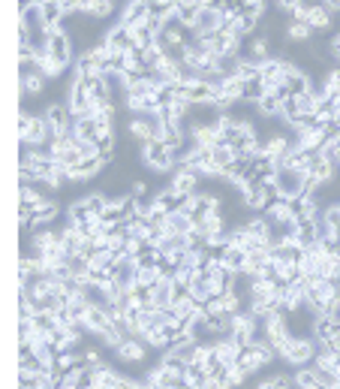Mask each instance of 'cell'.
Returning a JSON list of instances; mask_svg holds the SVG:
<instances>
[{
	"label": "cell",
	"mask_w": 340,
	"mask_h": 389,
	"mask_svg": "<svg viewBox=\"0 0 340 389\" xmlns=\"http://www.w3.org/2000/svg\"><path fill=\"white\" fill-rule=\"evenodd\" d=\"M280 356L286 359L289 365H313L316 359V338H289V341L280 347Z\"/></svg>",
	"instance_id": "6da1fadb"
},
{
	"label": "cell",
	"mask_w": 340,
	"mask_h": 389,
	"mask_svg": "<svg viewBox=\"0 0 340 389\" xmlns=\"http://www.w3.org/2000/svg\"><path fill=\"white\" fill-rule=\"evenodd\" d=\"M274 184L280 191V199H295V196H304V184H307V172L295 166H280L274 172Z\"/></svg>",
	"instance_id": "7a4b0ae2"
},
{
	"label": "cell",
	"mask_w": 340,
	"mask_h": 389,
	"mask_svg": "<svg viewBox=\"0 0 340 389\" xmlns=\"http://www.w3.org/2000/svg\"><path fill=\"white\" fill-rule=\"evenodd\" d=\"M142 157H145V163L154 169V172H169V169L175 166L178 161V151L175 148H169L166 142H148L142 148Z\"/></svg>",
	"instance_id": "3957f363"
},
{
	"label": "cell",
	"mask_w": 340,
	"mask_h": 389,
	"mask_svg": "<svg viewBox=\"0 0 340 389\" xmlns=\"http://www.w3.org/2000/svg\"><path fill=\"white\" fill-rule=\"evenodd\" d=\"M223 27H226V15L220 13L217 6H202V13H199V18L193 22L190 31H193L199 39H208V36H217Z\"/></svg>",
	"instance_id": "277c9868"
},
{
	"label": "cell",
	"mask_w": 340,
	"mask_h": 389,
	"mask_svg": "<svg viewBox=\"0 0 340 389\" xmlns=\"http://www.w3.org/2000/svg\"><path fill=\"white\" fill-rule=\"evenodd\" d=\"M45 48H48V55H52L64 69L69 67V61H73V43H69V36L61 31V27L48 34V46Z\"/></svg>",
	"instance_id": "5b68a950"
},
{
	"label": "cell",
	"mask_w": 340,
	"mask_h": 389,
	"mask_svg": "<svg viewBox=\"0 0 340 389\" xmlns=\"http://www.w3.org/2000/svg\"><path fill=\"white\" fill-rule=\"evenodd\" d=\"M145 381H151L157 389H181L187 383V374L181 371H169L166 365H157L154 371H148Z\"/></svg>",
	"instance_id": "8992f818"
},
{
	"label": "cell",
	"mask_w": 340,
	"mask_h": 389,
	"mask_svg": "<svg viewBox=\"0 0 340 389\" xmlns=\"http://www.w3.org/2000/svg\"><path fill=\"white\" fill-rule=\"evenodd\" d=\"M316 217L298 221V226H295V242H298V247H302V251H310V247H316L319 242H323V238H319V221H316Z\"/></svg>",
	"instance_id": "52a82bcc"
},
{
	"label": "cell",
	"mask_w": 340,
	"mask_h": 389,
	"mask_svg": "<svg viewBox=\"0 0 340 389\" xmlns=\"http://www.w3.org/2000/svg\"><path fill=\"white\" fill-rule=\"evenodd\" d=\"M286 61H277V57H268V61H262V82L268 91H277L280 85H283L286 79Z\"/></svg>",
	"instance_id": "ba28073f"
},
{
	"label": "cell",
	"mask_w": 340,
	"mask_h": 389,
	"mask_svg": "<svg viewBox=\"0 0 340 389\" xmlns=\"http://www.w3.org/2000/svg\"><path fill=\"white\" fill-rule=\"evenodd\" d=\"M265 221L271 224V226L295 224V214H292V205H289V199H274V203L265 208Z\"/></svg>",
	"instance_id": "9c48e42d"
},
{
	"label": "cell",
	"mask_w": 340,
	"mask_h": 389,
	"mask_svg": "<svg viewBox=\"0 0 340 389\" xmlns=\"http://www.w3.org/2000/svg\"><path fill=\"white\" fill-rule=\"evenodd\" d=\"M106 46L112 48L115 55H124V52H129V48H136V46H133V34H129L127 25L112 27V31L106 34Z\"/></svg>",
	"instance_id": "30bf717a"
},
{
	"label": "cell",
	"mask_w": 340,
	"mask_h": 389,
	"mask_svg": "<svg viewBox=\"0 0 340 389\" xmlns=\"http://www.w3.org/2000/svg\"><path fill=\"white\" fill-rule=\"evenodd\" d=\"M172 187L178 193H184V196H193L196 193V187H199V172L196 169H187L178 163V172L172 175Z\"/></svg>",
	"instance_id": "8fae6325"
},
{
	"label": "cell",
	"mask_w": 340,
	"mask_h": 389,
	"mask_svg": "<svg viewBox=\"0 0 340 389\" xmlns=\"http://www.w3.org/2000/svg\"><path fill=\"white\" fill-rule=\"evenodd\" d=\"M85 329L87 332H94V335H99V332H106L108 326H112L115 320H112V314L106 311V308H99V305H91V311L85 314Z\"/></svg>",
	"instance_id": "7c38bea8"
},
{
	"label": "cell",
	"mask_w": 340,
	"mask_h": 389,
	"mask_svg": "<svg viewBox=\"0 0 340 389\" xmlns=\"http://www.w3.org/2000/svg\"><path fill=\"white\" fill-rule=\"evenodd\" d=\"M283 88H286V94H289V97H298V94L310 91V79L304 76V69H298V67H292V64H289V67H286Z\"/></svg>",
	"instance_id": "4fadbf2b"
},
{
	"label": "cell",
	"mask_w": 340,
	"mask_h": 389,
	"mask_svg": "<svg viewBox=\"0 0 340 389\" xmlns=\"http://www.w3.org/2000/svg\"><path fill=\"white\" fill-rule=\"evenodd\" d=\"M302 257H304V251L298 247V242L271 245V259H274V263H295V266H302Z\"/></svg>",
	"instance_id": "5bb4252c"
},
{
	"label": "cell",
	"mask_w": 340,
	"mask_h": 389,
	"mask_svg": "<svg viewBox=\"0 0 340 389\" xmlns=\"http://www.w3.org/2000/svg\"><path fill=\"white\" fill-rule=\"evenodd\" d=\"M127 130H129V136H133V139H139V142H142V145L154 142V127H151V115H136L133 121L127 124Z\"/></svg>",
	"instance_id": "9a60e30c"
},
{
	"label": "cell",
	"mask_w": 340,
	"mask_h": 389,
	"mask_svg": "<svg viewBox=\"0 0 340 389\" xmlns=\"http://www.w3.org/2000/svg\"><path fill=\"white\" fill-rule=\"evenodd\" d=\"M118 356L124 359V362H142L145 353H148V344L142 341V338H129V341H124L121 347L115 350Z\"/></svg>",
	"instance_id": "2e32d148"
},
{
	"label": "cell",
	"mask_w": 340,
	"mask_h": 389,
	"mask_svg": "<svg viewBox=\"0 0 340 389\" xmlns=\"http://www.w3.org/2000/svg\"><path fill=\"white\" fill-rule=\"evenodd\" d=\"M214 350H217V356L223 359L229 368H232L238 362V356H241V344H238L232 335H226V338H220V341L214 344Z\"/></svg>",
	"instance_id": "e0dca14e"
},
{
	"label": "cell",
	"mask_w": 340,
	"mask_h": 389,
	"mask_svg": "<svg viewBox=\"0 0 340 389\" xmlns=\"http://www.w3.org/2000/svg\"><path fill=\"white\" fill-rule=\"evenodd\" d=\"M43 115H45V121H48V124H55L57 130H66L69 124H73V112H69V106H66V103H52Z\"/></svg>",
	"instance_id": "ac0fdd59"
},
{
	"label": "cell",
	"mask_w": 340,
	"mask_h": 389,
	"mask_svg": "<svg viewBox=\"0 0 340 389\" xmlns=\"http://www.w3.org/2000/svg\"><path fill=\"white\" fill-rule=\"evenodd\" d=\"M223 266L232 268V272H247V251L244 247H235V245H226L223 247Z\"/></svg>",
	"instance_id": "d6986e66"
},
{
	"label": "cell",
	"mask_w": 340,
	"mask_h": 389,
	"mask_svg": "<svg viewBox=\"0 0 340 389\" xmlns=\"http://www.w3.org/2000/svg\"><path fill=\"white\" fill-rule=\"evenodd\" d=\"M39 9H43V18H45V25L52 27V31H57V25L64 22V6H61V0H43L39 4Z\"/></svg>",
	"instance_id": "ffe728a7"
},
{
	"label": "cell",
	"mask_w": 340,
	"mask_h": 389,
	"mask_svg": "<svg viewBox=\"0 0 340 389\" xmlns=\"http://www.w3.org/2000/svg\"><path fill=\"white\" fill-rule=\"evenodd\" d=\"M94 386L118 389V386H121V374H118L115 368H108V365H99V368H94Z\"/></svg>",
	"instance_id": "44dd1931"
},
{
	"label": "cell",
	"mask_w": 340,
	"mask_h": 389,
	"mask_svg": "<svg viewBox=\"0 0 340 389\" xmlns=\"http://www.w3.org/2000/svg\"><path fill=\"white\" fill-rule=\"evenodd\" d=\"M211 154H214V166L226 175L229 169H232V163H235V148H232V145H220V142H217V145L211 148Z\"/></svg>",
	"instance_id": "7402d4cb"
},
{
	"label": "cell",
	"mask_w": 340,
	"mask_h": 389,
	"mask_svg": "<svg viewBox=\"0 0 340 389\" xmlns=\"http://www.w3.org/2000/svg\"><path fill=\"white\" fill-rule=\"evenodd\" d=\"M211 381H214V377L208 374L205 365L190 362V368H187V383H190V386H196V389H211Z\"/></svg>",
	"instance_id": "603a6c76"
},
{
	"label": "cell",
	"mask_w": 340,
	"mask_h": 389,
	"mask_svg": "<svg viewBox=\"0 0 340 389\" xmlns=\"http://www.w3.org/2000/svg\"><path fill=\"white\" fill-rule=\"evenodd\" d=\"M307 25L313 27V31H325V27L332 25V9H328V6H310L307 9Z\"/></svg>",
	"instance_id": "cb8c5ba5"
},
{
	"label": "cell",
	"mask_w": 340,
	"mask_h": 389,
	"mask_svg": "<svg viewBox=\"0 0 340 389\" xmlns=\"http://www.w3.org/2000/svg\"><path fill=\"white\" fill-rule=\"evenodd\" d=\"M55 217H57V203H52V199H45L43 205H36V208H34V224H31V226L39 233V229H43V224L55 221Z\"/></svg>",
	"instance_id": "d4e9b609"
},
{
	"label": "cell",
	"mask_w": 340,
	"mask_h": 389,
	"mask_svg": "<svg viewBox=\"0 0 340 389\" xmlns=\"http://www.w3.org/2000/svg\"><path fill=\"white\" fill-rule=\"evenodd\" d=\"M115 0H85V9L82 13H87L91 18H108L115 13Z\"/></svg>",
	"instance_id": "484cf974"
},
{
	"label": "cell",
	"mask_w": 340,
	"mask_h": 389,
	"mask_svg": "<svg viewBox=\"0 0 340 389\" xmlns=\"http://www.w3.org/2000/svg\"><path fill=\"white\" fill-rule=\"evenodd\" d=\"M196 229H199V233H205V236H214V233H220V229H226L220 208H217V212H211V214H205L202 221H196Z\"/></svg>",
	"instance_id": "4316f807"
},
{
	"label": "cell",
	"mask_w": 340,
	"mask_h": 389,
	"mask_svg": "<svg viewBox=\"0 0 340 389\" xmlns=\"http://www.w3.org/2000/svg\"><path fill=\"white\" fill-rule=\"evenodd\" d=\"M235 76L241 79V82H253V79H262V64L250 61V57H241V61H238Z\"/></svg>",
	"instance_id": "83f0119b"
},
{
	"label": "cell",
	"mask_w": 340,
	"mask_h": 389,
	"mask_svg": "<svg viewBox=\"0 0 340 389\" xmlns=\"http://www.w3.org/2000/svg\"><path fill=\"white\" fill-rule=\"evenodd\" d=\"M256 109H259V112H262V115L274 118V115H280V112H283V100H280L274 91H268V94H265V97L256 103Z\"/></svg>",
	"instance_id": "f1b7e54d"
},
{
	"label": "cell",
	"mask_w": 340,
	"mask_h": 389,
	"mask_svg": "<svg viewBox=\"0 0 340 389\" xmlns=\"http://www.w3.org/2000/svg\"><path fill=\"white\" fill-rule=\"evenodd\" d=\"M18 79H22V97L39 94V91H43V85H45V76L39 73V69H34V73H27V76H18Z\"/></svg>",
	"instance_id": "f546056e"
},
{
	"label": "cell",
	"mask_w": 340,
	"mask_h": 389,
	"mask_svg": "<svg viewBox=\"0 0 340 389\" xmlns=\"http://www.w3.org/2000/svg\"><path fill=\"white\" fill-rule=\"evenodd\" d=\"M295 386H304V389L319 386L316 368H313V365H302V368H298V371H295Z\"/></svg>",
	"instance_id": "4dcf8cb0"
},
{
	"label": "cell",
	"mask_w": 340,
	"mask_h": 389,
	"mask_svg": "<svg viewBox=\"0 0 340 389\" xmlns=\"http://www.w3.org/2000/svg\"><path fill=\"white\" fill-rule=\"evenodd\" d=\"M323 157L332 166H337L340 169V133H334V136H328V142L323 145Z\"/></svg>",
	"instance_id": "1f68e13d"
},
{
	"label": "cell",
	"mask_w": 340,
	"mask_h": 389,
	"mask_svg": "<svg viewBox=\"0 0 340 389\" xmlns=\"http://www.w3.org/2000/svg\"><path fill=\"white\" fill-rule=\"evenodd\" d=\"M310 34H313V27L307 22H289V27H286V36L292 39V43H304V39H310Z\"/></svg>",
	"instance_id": "d6a6232c"
},
{
	"label": "cell",
	"mask_w": 340,
	"mask_h": 389,
	"mask_svg": "<svg viewBox=\"0 0 340 389\" xmlns=\"http://www.w3.org/2000/svg\"><path fill=\"white\" fill-rule=\"evenodd\" d=\"M99 338H103V344H106V347H112V350H118V347H121V344L127 341V335H124V332H121V329H118L115 323L108 326L106 332H99Z\"/></svg>",
	"instance_id": "836d02e7"
},
{
	"label": "cell",
	"mask_w": 340,
	"mask_h": 389,
	"mask_svg": "<svg viewBox=\"0 0 340 389\" xmlns=\"http://www.w3.org/2000/svg\"><path fill=\"white\" fill-rule=\"evenodd\" d=\"M268 94V88L262 79H253V82H244V100H253V103H259Z\"/></svg>",
	"instance_id": "e575fe53"
},
{
	"label": "cell",
	"mask_w": 340,
	"mask_h": 389,
	"mask_svg": "<svg viewBox=\"0 0 340 389\" xmlns=\"http://www.w3.org/2000/svg\"><path fill=\"white\" fill-rule=\"evenodd\" d=\"M106 203H108L106 193H91V196H85V205H87V212H91L94 217H99V214L106 212Z\"/></svg>",
	"instance_id": "d590c367"
},
{
	"label": "cell",
	"mask_w": 340,
	"mask_h": 389,
	"mask_svg": "<svg viewBox=\"0 0 340 389\" xmlns=\"http://www.w3.org/2000/svg\"><path fill=\"white\" fill-rule=\"evenodd\" d=\"M323 217H325V224L332 226V233H334V238L340 242V203L337 205H328L325 212H323Z\"/></svg>",
	"instance_id": "8d00e7d4"
},
{
	"label": "cell",
	"mask_w": 340,
	"mask_h": 389,
	"mask_svg": "<svg viewBox=\"0 0 340 389\" xmlns=\"http://www.w3.org/2000/svg\"><path fill=\"white\" fill-rule=\"evenodd\" d=\"M199 13H202V6H196V4H181V6H178V18H181L187 27H193Z\"/></svg>",
	"instance_id": "74e56055"
},
{
	"label": "cell",
	"mask_w": 340,
	"mask_h": 389,
	"mask_svg": "<svg viewBox=\"0 0 340 389\" xmlns=\"http://www.w3.org/2000/svg\"><path fill=\"white\" fill-rule=\"evenodd\" d=\"M160 266H154V268H139V281H136V287H154L157 281H160Z\"/></svg>",
	"instance_id": "f35d334b"
},
{
	"label": "cell",
	"mask_w": 340,
	"mask_h": 389,
	"mask_svg": "<svg viewBox=\"0 0 340 389\" xmlns=\"http://www.w3.org/2000/svg\"><path fill=\"white\" fill-rule=\"evenodd\" d=\"M45 199H48V196H43V193L36 191V187H31V184L22 187V203H24V205H34V208H36V205H43Z\"/></svg>",
	"instance_id": "ab89813d"
},
{
	"label": "cell",
	"mask_w": 340,
	"mask_h": 389,
	"mask_svg": "<svg viewBox=\"0 0 340 389\" xmlns=\"http://www.w3.org/2000/svg\"><path fill=\"white\" fill-rule=\"evenodd\" d=\"M268 43L265 39H253V48H250V61H256V64H262V61H268Z\"/></svg>",
	"instance_id": "60d3db41"
},
{
	"label": "cell",
	"mask_w": 340,
	"mask_h": 389,
	"mask_svg": "<svg viewBox=\"0 0 340 389\" xmlns=\"http://www.w3.org/2000/svg\"><path fill=\"white\" fill-rule=\"evenodd\" d=\"M205 314H226V302H223V296H211L205 302Z\"/></svg>",
	"instance_id": "b9f144b4"
},
{
	"label": "cell",
	"mask_w": 340,
	"mask_h": 389,
	"mask_svg": "<svg viewBox=\"0 0 340 389\" xmlns=\"http://www.w3.org/2000/svg\"><path fill=\"white\" fill-rule=\"evenodd\" d=\"M82 356H85V362L91 365V368H99V365H103V356H99L97 350H85Z\"/></svg>",
	"instance_id": "7bdbcfd3"
},
{
	"label": "cell",
	"mask_w": 340,
	"mask_h": 389,
	"mask_svg": "<svg viewBox=\"0 0 340 389\" xmlns=\"http://www.w3.org/2000/svg\"><path fill=\"white\" fill-rule=\"evenodd\" d=\"M133 193H136V199L145 196V193H148V184H145V182H136V184H133Z\"/></svg>",
	"instance_id": "ee69618b"
},
{
	"label": "cell",
	"mask_w": 340,
	"mask_h": 389,
	"mask_svg": "<svg viewBox=\"0 0 340 389\" xmlns=\"http://www.w3.org/2000/svg\"><path fill=\"white\" fill-rule=\"evenodd\" d=\"M277 4L283 6V9H289V13H292V9H295L298 4H302V0H277Z\"/></svg>",
	"instance_id": "f6af8a7d"
},
{
	"label": "cell",
	"mask_w": 340,
	"mask_h": 389,
	"mask_svg": "<svg viewBox=\"0 0 340 389\" xmlns=\"http://www.w3.org/2000/svg\"><path fill=\"white\" fill-rule=\"evenodd\" d=\"M136 389H157V386H154L151 381H139V383H136Z\"/></svg>",
	"instance_id": "bcb514c9"
},
{
	"label": "cell",
	"mask_w": 340,
	"mask_h": 389,
	"mask_svg": "<svg viewBox=\"0 0 340 389\" xmlns=\"http://www.w3.org/2000/svg\"><path fill=\"white\" fill-rule=\"evenodd\" d=\"M328 9H332V13H334V9H340V0H328Z\"/></svg>",
	"instance_id": "7dc6e473"
},
{
	"label": "cell",
	"mask_w": 340,
	"mask_h": 389,
	"mask_svg": "<svg viewBox=\"0 0 340 389\" xmlns=\"http://www.w3.org/2000/svg\"><path fill=\"white\" fill-rule=\"evenodd\" d=\"M57 389H78V386H73V383H69V381H64V383L57 386Z\"/></svg>",
	"instance_id": "c3c4849f"
},
{
	"label": "cell",
	"mask_w": 340,
	"mask_h": 389,
	"mask_svg": "<svg viewBox=\"0 0 340 389\" xmlns=\"http://www.w3.org/2000/svg\"><path fill=\"white\" fill-rule=\"evenodd\" d=\"M334 302H337V305H340V284H337V287H334Z\"/></svg>",
	"instance_id": "681fc988"
},
{
	"label": "cell",
	"mask_w": 340,
	"mask_h": 389,
	"mask_svg": "<svg viewBox=\"0 0 340 389\" xmlns=\"http://www.w3.org/2000/svg\"><path fill=\"white\" fill-rule=\"evenodd\" d=\"M334 103H337V112H340V94H337V97H334Z\"/></svg>",
	"instance_id": "f907efd6"
},
{
	"label": "cell",
	"mask_w": 340,
	"mask_h": 389,
	"mask_svg": "<svg viewBox=\"0 0 340 389\" xmlns=\"http://www.w3.org/2000/svg\"><path fill=\"white\" fill-rule=\"evenodd\" d=\"M181 389H196V386H190V383H184V386H181Z\"/></svg>",
	"instance_id": "816d5d0a"
},
{
	"label": "cell",
	"mask_w": 340,
	"mask_h": 389,
	"mask_svg": "<svg viewBox=\"0 0 340 389\" xmlns=\"http://www.w3.org/2000/svg\"><path fill=\"white\" fill-rule=\"evenodd\" d=\"M313 389H328V386H323V383H319V386H313Z\"/></svg>",
	"instance_id": "f5cc1de1"
},
{
	"label": "cell",
	"mask_w": 340,
	"mask_h": 389,
	"mask_svg": "<svg viewBox=\"0 0 340 389\" xmlns=\"http://www.w3.org/2000/svg\"><path fill=\"white\" fill-rule=\"evenodd\" d=\"M94 389H99V386H94Z\"/></svg>",
	"instance_id": "db71d44e"
},
{
	"label": "cell",
	"mask_w": 340,
	"mask_h": 389,
	"mask_svg": "<svg viewBox=\"0 0 340 389\" xmlns=\"http://www.w3.org/2000/svg\"><path fill=\"white\" fill-rule=\"evenodd\" d=\"M337 389H340V386H337Z\"/></svg>",
	"instance_id": "11a10c76"
}]
</instances>
